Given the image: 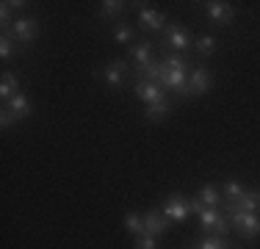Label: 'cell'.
<instances>
[{
    "instance_id": "11",
    "label": "cell",
    "mask_w": 260,
    "mask_h": 249,
    "mask_svg": "<svg viewBox=\"0 0 260 249\" xmlns=\"http://www.w3.org/2000/svg\"><path fill=\"white\" fill-rule=\"evenodd\" d=\"M210 83H213V78H210V70L205 64H194L188 72V86H185V97H200L205 95L210 89Z\"/></svg>"
},
{
    "instance_id": "22",
    "label": "cell",
    "mask_w": 260,
    "mask_h": 249,
    "mask_svg": "<svg viewBox=\"0 0 260 249\" xmlns=\"http://www.w3.org/2000/svg\"><path fill=\"white\" fill-rule=\"evenodd\" d=\"M227 205H233V208H238V210L257 213V210H260V191H246V194L241 197L238 202H227Z\"/></svg>"
},
{
    "instance_id": "18",
    "label": "cell",
    "mask_w": 260,
    "mask_h": 249,
    "mask_svg": "<svg viewBox=\"0 0 260 249\" xmlns=\"http://www.w3.org/2000/svg\"><path fill=\"white\" fill-rule=\"evenodd\" d=\"M197 199H200V202L205 205V208H221V205H224V194H221V191L216 189V185H210V183L202 185L200 194H197Z\"/></svg>"
},
{
    "instance_id": "13",
    "label": "cell",
    "mask_w": 260,
    "mask_h": 249,
    "mask_svg": "<svg viewBox=\"0 0 260 249\" xmlns=\"http://www.w3.org/2000/svg\"><path fill=\"white\" fill-rule=\"evenodd\" d=\"M133 91H136V97H139L144 105H152V103H158V100L166 97V91L160 89L158 83H150V80H136Z\"/></svg>"
},
{
    "instance_id": "5",
    "label": "cell",
    "mask_w": 260,
    "mask_h": 249,
    "mask_svg": "<svg viewBox=\"0 0 260 249\" xmlns=\"http://www.w3.org/2000/svg\"><path fill=\"white\" fill-rule=\"evenodd\" d=\"M197 216H200V224L208 235L227 238V233L233 230L230 222H227V216H224V210H219V208H205V205H202V208L197 210Z\"/></svg>"
},
{
    "instance_id": "19",
    "label": "cell",
    "mask_w": 260,
    "mask_h": 249,
    "mask_svg": "<svg viewBox=\"0 0 260 249\" xmlns=\"http://www.w3.org/2000/svg\"><path fill=\"white\" fill-rule=\"evenodd\" d=\"M127 9H130V3H125V0H103L97 14H100L103 20L108 22V20H116L119 14H125Z\"/></svg>"
},
{
    "instance_id": "27",
    "label": "cell",
    "mask_w": 260,
    "mask_h": 249,
    "mask_svg": "<svg viewBox=\"0 0 260 249\" xmlns=\"http://www.w3.org/2000/svg\"><path fill=\"white\" fill-rule=\"evenodd\" d=\"M136 249H158V238L155 235H139L136 238Z\"/></svg>"
},
{
    "instance_id": "17",
    "label": "cell",
    "mask_w": 260,
    "mask_h": 249,
    "mask_svg": "<svg viewBox=\"0 0 260 249\" xmlns=\"http://www.w3.org/2000/svg\"><path fill=\"white\" fill-rule=\"evenodd\" d=\"M169 111H172V100L164 97V100H158V103L147 105V108H144V119L147 122H164L166 116H169Z\"/></svg>"
},
{
    "instance_id": "2",
    "label": "cell",
    "mask_w": 260,
    "mask_h": 249,
    "mask_svg": "<svg viewBox=\"0 0 260 249\" xmlns=\"http://www.w3.org/2000/svg\"><path fill=\"white\" fill-rule=\"evenodd\" d=\"M227 222H230L233 230H238L241 238H257L260 235V213H249V210H238L233 205H221Z\"/></svg>"
},
{
    "instance_id": "7",
    "label": "cell",
    "mask_w": 260,
    "mask_h": 249,
    "mask_svg": "<svg viewBox=\"0 0 260 249\" xmlns=\"http://www.w3.org/2000/svg\"><path fill=\"white\" fill-rule=\"evenodd\" d=\"M6 34L17 42V47L34 45V42L39 39V20H34V17H17V20L11 22V28H6Z\"/></svg>"
},
{
    "instance_id": "16",
    "label": "cell",
    "mask_w": 260,
    "mask_h": 249,
    "mask_svg": "<svg viewBox=\"0 0 260 249\" xmlns=\"http://www.w3.org/2000/svg\"><path fill=\"white\" fill-rule=\"evenodd\" d=\"M111 34H114L116 45H136V28H133V22H127V20H116V25L111 28Z\"/></svg>"
},
{
    "instance_id": "25",
    "label": "cell",
    "mask_w": 260,
    "mask_h": 249,
    "mask_svg": "<svg viewBox=\"0 0 260 249\" xmlns=\"http://www.w3.org/2000/svg\"><path fill=\"white\" fill-rule=\"evenodd\" d=\"M14 53H20V50H17V42H14V39H11V36L3 30V34H0V58L9 61Z\"/></svg>"
},
{
    "instance_id": "26",
    "label": "cell",
    "mask_w": 260,
    "mask_h": 249,
    "mask_svg": "<svg viewBox=\"0 0 260 249\" xmlns=\"http://www.w3.org/2000/svg\"><path fill=\"white\" fill-rule=\"evenodd\" d=\"M11 14H14V6H11V0H3V3H0V25H3V30L11 28V22L17 20V17H11Z\"/></svg>"
},
{
    "instance_id": "4",
    "label": "cell",
    "mask_w": 260,
    "mask_h": 249,
    "mask_svg": "<svg viewBox=\"0 0 260 249\" xmlns=\"http://www.w3.org/2000/svg\"><path fill=\"white\" fill-rule=\"evenodd\" d=\"M191 45L194 39L180 22H166V28L160 30V47H169L172 53H188Z\"/></svg>"
},
{
    "instance_id": "20",
    "label": "cell",
    "mask_w": 260,
    "mask_h": 249,
    "mask_svg": "<svg viewBox=\"0 0 260 249\" xmlns=\"http://www.w3.org/2000/svg\"><path fill=\"white\" fill-rule=\"evenodd\" d=\"M216 50H219V39L216 36H197L194 39V53L200 58H210V55H216Z\"/></svg>"
},
{
    "instance_id": "6",
    "label": "cell",
    "mask_w": 260,
    "mask_h": 249,
    "mask_svg": "<svg viewBox=\"0 0 260 249\" xmlns=\"http://www.w3.org/2000/svg\"><path fill=\"white\" fill-rule=\"evenodd\" d=\"M30 116V100L25 91H20V95H14L9 100V103H3V108H0V124L3 128H9V124L14 122H22Z\"/></svg>"
},
{
    "instance_id": "1",
    "label": "cell",
    "mask_w": 260,
    "mask_h": 249,
    "mask_svg": "<svg viewBox=\"0 0 260 249\" xmlns=\"http://www.w3.org/2000/svg\"><path fill=\"white\" fill-rule=\"evenodd\" d=\"M191 61L188 53H169L166 58H160V75H158V86L164 91L185 97V86H188V72H191Z\"/></svg>"
},
{
    "instance_id": "21",
    "label": "cell",
    "mask_w": 260,
    "mask_h": 249,
    "mask_svg": "<svg viewBox=\"0 0 260 249\" xmlns=\"http://www.w3.org/2000/svg\"><path fill=\"white\" fill-rule=\"evenodd\" d=\"M221 194H224V202H238V199L246 194V189H244V183H241L238 177H227Z\"/></svg>"
},
{
    "instance_id": "8",
    "label": "cell",
    "mask_w": 260,
    "mask_h": 249,
    "mask_svg": "<svg viewBox=\"0 0 260 249\" xmlns=\"http://www.w3.org/2000/svg\"><path fill=\"white\" fill-rule=\"evenodd\" d=\"M155 42L150 36H141L136 45H130V64H133V72H141L147 67L155 64Z\"/></svg>"
},
{
    "instance_id": "23",
    "label": "cell",
    "mask_w": 260,
    "mask_h": 249,
    "mask_svg": "<svg viewBox=\"0 0 260 249\" xmlns=\"http://www.w3.org/2000/svg\"><path fill=\"white\" fill-rule=\"evenodd\" d=\"M125 230L130 235H144V213H125Z\"/></svg>"
},
{
    "instance_id": "3",
    "label": "cell",
    "mask_w": 260,
    "mask_h": 249,
    "mask_svg": "<svg viewBox=\"0 0 260 249\" xmlns=\"http://www.w3.org/2000/svg\"><path fill=\"white\" fill-rule=\"evenodd\" d=\"M130 72H133V64L125 58H116V61H108V64H100L94 70V78L103 80L108 89H122V86L130 80Z\"/></svg>"
},
{
    "instance_id": "14",
    "label": "cell",
    "mask_w": 260,
    "mask_h": 249,
    "mask_svg": "<svg viewBox=\"0 0 260 249\" xmlns=\"http://www.w3.org/2000/svg\"><path fill=\"white\" fill-rule=\"evenodd\" d=\"M169 219H166L164 213H160V210H147L144 213V235H164L166 230H169Z\"/></svg>"
},
{
    "instance_id": "10",
    "label": "cell",
    "mask_w": 260,
    "mask_h": 249,
    "mask_svg": "<svg viewBox=\"0 0 260 249\" xmlns=\"http://www.w3.org/2000/svg\"><path fill=\"white\" fill-rule=\"evenodd\" d=\"M160 213L166 216L169 222H185L191 216V197H183V194H169L164 199V208Z\"/></svg>"
},
{
    "instance_id": "24",
    "label": "cell",
    "mask_w": 260,
    "mask_h": 249,
    "mask_svg": "<svg viewBox=\"0 0 260 249\" xmlns=\"http://www.w3.org/2000/svg\"><path fill=\"white\" fill-rule=\"evenodd\" d=\"M194 249H230L227 238H219V235H205L194 244Z\"/></svg>"
},
{
    "instance_id": "9",
    "label": "cell",
    "mask_w": 260,
    "mask_h": 249,
    "mask_svg": "<svg viewBox=\"0 0 260 249\" xmlns=\"http://www.w3.org/2000/svg\"><path fill=\"white\" fill-rule=\"evenodd\" d=\"M136 9H139V30H144V34H160V30L166 28V14L158 9H152V6L147 3H133Z\"/></svg>"
},
{
    "instance_id": "12",
    "label": "cell",
    "mask_w": 260,
    "mask_h": 249,
    "mask_svg": "<svg viewBox=\"0 0 260 249\" xmlns=\"http://www.w3.org/2000/svg\"><path fill=\"white\" fill-rule=\"evenodd\" d=\"M202 9H205V14L210 17V20L219 22V25L233 22V17H235V6L227 3V0H205Z\"/></svg>"
},
{
    "instance_id": "15",
    "label": "cell",
    "mask_w": 260,
    "mask_h": 249,
    "mask_svg": "<svg viewBox=\"0 0 260 249\" xmlns=\"http://www.w3.org/2000/svg\"><path fill=\"white\" fill-rule=\"evenodd\" d=\"M20 91H22V75L20 72H3V80H0V97H3V103H9Z\"/></svg>"
}]
</instances>
